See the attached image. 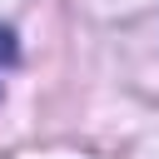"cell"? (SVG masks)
Listing matches in <instances>:
<instances>
[{
  "label": "cell",
  "instance_id": "cell-1",
  "mask_svg": "<svg viewBox=\"0 0 159 159\" xmlns=\"http://www.w3.org/2000/svg\"><path fill=\"white\" fill-rule=\"evenodd\" d=\"M20 60V45H15V30L10 25H0V70H10Z\"/></svg>",
  "mask_w": 159,
  "mask_h": 159
}]
</instances>
